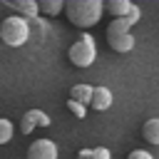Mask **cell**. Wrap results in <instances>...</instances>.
Listing matches in <instances>:
<instances>
[{
    "mask_svg": "<svg viewBox=\"0 0 159 159\" xmlns=\"http://www.w3.org/2000/svg\"><path fill=\"white\" fill-rule=\"evenodd\" d=\"M5 7L15 10V15L25 20L37 17V0H15V2H5Z\"/></svg>",
    "mask_w": 159,
    "mask_h": 159,
    "instance_id": "ba28073f",
    "label": "cell"
},
{
    "mask_svg": "<svg viewBox=\"0 0 159 159\" xmlns=\"http://www.w3.org/2000/svg\"><path fill=\"white\" fill-rule=\"evenodd\" d=\"M35 127H50V117L42 112V109H27L20 119V129L22 134H30Z\"/></svg>",
    "mask_w": 159,
    "mask_h": 159,
    "instance_id": "8992f818",
    "label": "cell"
},
{
    "mask_svg": "<svg viewBox=\"0 0 159 159\" xmlns=\"http://www.w3.org/2000/svg\"><path fill=\"white\" fill-rule=\"evenodd\" d=\"M67 57L75 67H89L97 57V45H94V37L92 35H82L77 42H72V47L67 50Z\"/></svg>",
    "mask_w": 159,
    "mask_h": 159,
    "instance_id": "277c9868",
    "label": "cell"
},
{
    "mask_svg": "<svg viewBox=\"0 0 159 159\" xmlns=\"http://www.w3.org/2000/svg\"><path fill=\"white\" fill-rule=\"evenodd\" d=\"M127 159H154V154H152V152H147V149H132Z\"/></svg>",
    "mask_w": 159,
    "mask_h": 159,
    "instance_id": "2e32d148",
    "label": "cell"
},
{
    "mask_svg": "<svg viewBox=\"0 0 159 159\" xmlns=\"http://www.w3.org/2000/svg\"><path fill=\"white\" fill-rule=\"evenodd\" d=\"M62 10L67 12V20L75 27H82V30L94 27L99 22L102 12H104L102 10V0H67Z\"/></svg>",
    "mask_w": 159,
    "mask_h": 159,
    "instance_id": "6da1fadb",
    "label": "cell"
},
{
    "mask_svg": "<svg viewBox=\"0 0 159 159\" xmlns=\"http://www.w3.org/2000/svg\"><path fill=\"white\" fill-rule=\"evenodd\" d=\"M67 109L77 117V119H84L87 117V107H82V104H77V102H72V99H67Z\"/></svg>",
    "mask_w": 159,
    "mask_h": 159,
    "instance_id": "9a60e30c",
    "label": "cell"
},
{
    "mask_svg": "<svg viewBox=\"0 0 159 159\" xmlns=\"http://www.w3.org/2000/svg\"><path fill=\"white\" fill-rule=\"evenodd\" d=\"M12 134H15V124H12L10 119L0 117V144H7V142L12 139Z\"/></svg>",
    "mask_w": 159,
    "mask_h": 159,
    "instance_id": "5bb4252c",
    "label": "cell"
},
{
    "mask_svg": "<svg viewBox=\"0 0 159 159\" xmlns=\"http://www.w3.org/2000/svg\"><path fill=\"white\" fill-rule=\"evenodd\" d=\"M89 107L97 112H104L112 107V89L107 87H92V97H89Z\"/></svg>",
    "mask_w": 159,
    "mask_h": 159,
    "instance_id": "52a82bcc",
    "label": "cell"
},
{
    "mask_svg": "<svg viewBox=\"0 0 159 159\" xmlns=\"http://www.w3.org/2000/svg\"><path fill=\"white\" fill-rule=\"evenodd\" d=\"M30 37L32 35H30V27H27V20L25 17L7 15V17L0 20V40L7 47H22Z\"/></svg>",
    "mask_w": 159,
    "mask_h": 159,
    "instance_id": "7a4b0ae2",
    "label": "cell"
},
{
    "mask_svg": "<svg viewBox=\"0 0 159 159\" xmlns=\"http://www.w3.org/2000/svg\"><path fill=\"white\" fill-rule=\"evenodd\" d=\"M107 42H109V47H112L114 52H119V55H124V52L134 50V35H132V25H129L124 17L112 20V22L107 25Z\"/></svg>",
    "mask_w": 159,
    "mask_h": 159,
    "instance_id": "3957f363",
    "label": "cell"
},
{
    "mask_svg": "<svg viewBox=\"0 0 159 159\" xmlns=\"http://www.w3.org/2000/svg\"><path fill=\"white\" fill-rule=\"evenodd\" d=\"M65 7V0H40L37 2V12H45V15H60Z\"/></svg>",
    "mask_w": 159,
    "mask_h": 159,
    "instance_id": "7c38bea8",
    "label": "cell"
},
{
    "mask_svg": "<svg viewBox=\"0 0 159 159\" xmlns=\"http://www.w3.org/2000/svg\"><path fill=\"white\" fill-rule=\"evenodd\" d=\"M124 20H127L129 25H134V22H139V7H137V5H132V10H129V12L124 15Z\"/></svg>",
    "mask_w": 159,
    "mask_h": 159,
    "instance_id": "e0dca14e",
    "label": "cell"
},
{
    "mask_svg": "<svg viewBox=\"0 0 159 159\" xmlns=\"http://www.w3.org/2000/svg\"><path fill=\"white\" fill-rule=\"evenodd\" d=\"M102 10H107L114 20H119L132 10V2L129 0H107V2H102Z\"/></svg>",
    "mask_w": 159,
    "mask_h": 159,
    "instance_id": "9c48e42d",
    "label": "cell"
},
{
    "mask_svg": "<svg viewBox=\"0 0 159 159\" xmlns=\"http://www.w3.org/2000/svg\"><path fill=\"white\" fill-rule=\"evenodd\" d=\"M77 159H112L107 147H94V149H80Z\"/></svg>",
    "mask_w": 159,
    "mask_h": 159,
    "instance_id": "4fadbf2b",
    "label": "cell"
},
{
    "mask_svg": "<svg viewBox=\"0 0 159 159\" xmlns=\"http://www.w3.org/2000/svg\"><path fill=\"white\" fill-rule=\"evenodd\" d=\"M142 137H144L149 144H159V119H149V122H144V127H142Z\"/></svg>",
    "mask_w": 159,
    "mask_h": 159,
    "instance_id": "8fae6325",
    "label": "cell"
},
{
    "mask_svg": "<svg viewBox=\"0 0 159 159\" xmlns=\"http://www.w3.org/2000/svg\"><path fill=\"white\" fill-rule=\"evenodd\" d=\"M89 97H92V87L89 84H75L70 89V99L82 104V107H89Z\"/></svg>",
    "mask_w": 159,
    "mask_h": 159,
    "instance_id": "30bf717a",
    "label": "cell"
},
{
    "mask_svg": "<svg viewBox=\"0 0 159 159\" xmlns=\"http://www.w3.org/2000/svg\"><path fill=\"white\" fill-rule=\"evenodd\" d=\"M27 159H57V144L52 139H35L27 147Z\"/></svg>",
    "mask_w": 159,
    "mask_h": 159,
    "instance_id": "5b68a950",
    "label": "cell"
}]
</instances>
